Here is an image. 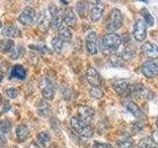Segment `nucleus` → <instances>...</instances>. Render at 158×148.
<instances>
[{
    "instance_id": "9b49d317",
    "label": "nucleus",
    "mask_w": 158,
    "mask_h": 148,
    "mask_svg": "<svg viewBox=\"0 0 158 148\" xmlns=\"http://www.w3.org/2000/svg\"><path fill=\"white\" fill-rule=\"evenodd\" d=\"M48 10H49V14H51V17H52V20H51V27L53 30L60 29L62 27L61 26L62 18L60 16V14H59L58 9L52 5V6H49Z\"/></svg>"
},
{
    "instance_id": "f3484780",
    "label": "nucleus",
    "mask_w": 158,
    "mask_h": 148,
    "mask_svg": "<svg viewBox=\"0 0 158 148\" xmlns=\"http://www.w3.org/2000/svg\"><path fill=\"white\" fill-rule=\"evenodd\" d=\"M130 83L127 79H118L113 82V88L118 94H123L127 92Z\"/></svg>"
},
{
    "instance_id": "ea45409f",
    "label": "nucleus",
    "mask_w": 158,
    "mask_h": 148,
    "mask_svg": "<svg viewBox=\"0 0 158 148\" xmlns=\"http://www.w3.org/2000/svg\"><path fill=\"white\" fill-rule=\"evenodd\" d=\"M2 79H3V75H0V82L2 81Z\"/></svg>"
},
{
    "instance_id": "1a4fd4ad",
    "label": "nucleus",
    "mask_w": 158,
    "mask_h": 148,
    "mask_svg": "<svg viewBox=\"0 0 158 148\" xmlns=\"http://www.w3.org/2000/svg\"><path fill=\"white\" fill-rule=\"evenodd\" d=\"M78 113L79 117L86 123H90L95 117V111L88 106H80L78 108Z\"/></svg>"
},
{
    "instance_id": "f257e3e1",
    "label": "nucleus",
    "mask_w": 158,
    "mask_h": 148,
    "mask_svg": "<svg viewBox=\"0 0 158 148\" xmlns=\"http://www.w3.org/2000/svg\"><path fill=\"white\" fill-rule=\"evenodd\" d=\"M71 127L79 135L85 138H90L94 135V130L89 123L84 122L80 117H73L70 120Z\"/></svg>"
},
{
    "instance_id": "b1692460",
    "label": "nucleus",
    "mask_w": 158,
    "mask_h": 148,
    "mask_svg": "<svg viewBox=\"0 0 158 148\" xmlns=\"http://www.w3.org/2000/svg\"><path fill=\"white\" fill-rule=\"evenodd\" d=\"M38 140L41 143V145L46 147L48 145L49 141H51V135H49V133L47 131H42L38 134Z\"/></svg>"
},
{
    "instance_id": "a19ab883",
    "label": "nucleus",
    "mask_w": 158,
    "mask_h": 148,
    "mask_svg": "<svg viewBox=\"0 0 158 148\" xmlns=\"http://www.w3.org/2000/svg\"><path fill=\"white\" fill-rule=\"evenodd\" d=\"M2 28V22H1V20H0V29Z\"/></svg>"
},
{
    "instance_id": "9d476101",
    "label": "nucleus",
    "mask_w": 158,
    "mask_h": 148,
    "mask_svg": "<svg viewBox=\"0 0 158 148\" xmlns=\"http://www.w3.org/2000/svg\"><path fill=\"white\" fill-rule=\"evenodd\" d=\"M86 48L91 56H95L98 53V43H97V34L91 32L86 38Z\"/></svg>"
},
{
    "instance_id": "4c0bfd02",
    "label": "nucleus",
    "mask_w": 158,
    "mask_h": 148,
    "mask_svg": "<svg viewBox=\"0 0 158 148\" xmlns=\"http://www.w3.org/2000/svg\"><path fill=\"white\" fill-rule=\"evenodd\" d=\"M60 1H61L62 3H64V4H68L69 2L71 1V0H60Z\"/></svg>"
},
{
    "instance_id": "7c9ffc66",
    "label": "nucleus",
    "mask_w": 158,
    "mask_h": 148,
    "mask_svg": "<svg viewBox=\"0 0 158 148\" xmlns=\"http://www.w3.org/2000/svg\"><path fill=\"white\" fill-rule=\"evenodd\" d=\"M90 95L95 99H101L104 96V93L99 87H92L90 89Z\"/></svg>"
},
{
    "instance_id": "aec40b11",
    "label": "nucleus",
    "mask_w": 158,
    "mask_h": 148,
    "mask_svg": "<svg viewBox=\"0 0 158 148\" xmlns=\"http://www.w3.org/2000/svg\"><path fill=\"white\" fill-rule=\"evenodd\" d=\"M14 47V42L12 39H4L0 41V51L2 53H9Z\"/></svg>"
},
{
    "instance_id": "6e6552de",
    "label": "nucleus",
    "mask_w": 158,
    "mask_h": 148,
    "mask_svg": "<svg viewBox=\"0 0 158 148\" xmlns=\"http://www.w3.org/2000/svg\"><path fill=\"white\" fill-rule=\"evenodd\" d=\"M86 79L92 87H99L101 85L102 77L96 69L93 67H88L86 71Z\"/></svg>"
},
{
    "instance_id": "cd10ccee",
    "label": "nucleus",
    "mask_w": 158,
    "mask_h": 148,
    "mask_svg": "<svg viewBox=\"0 0 158 148\" xmlns=\"http://www.w3.org/2000/svg\"><path fill=\"white\" fill-rule=\"evenodd\" d=\"M141 15L144 18V22L147 26H152L154 24V20H153V17L151 16V14L147 11L146 9H142L141 10Z\"/></svg>"
},
{
    "instance_id": "20e7f679",
    "label": "nucleus",
    "mask_w": 158,
    "mask_h": 148,
    "mask_svg": "<svg viewBox=\"0 0 158 148\" xmlns=\"http://www.w3.org/2000/svg\"><path fill=\"white\" fill-rule=\"evenodd\" d=\"M133 38L137 42H143L146 38V24L141 19H137L133 24Z\"/></svg>"
},
{
    "instance_id": "423d86ee",
    "label": "nucleus",
    "mask_w": 158,
    "mask_h": 148,
    "mask_svg": "<svg viewBox=\"0 0 158 148\" xmlns=\"http://www.w3.org/2000/svg\"><path fill=\"white\" fill-rule=\"evenodd\" d=\"M36 18H37L36 11H35L33 8L27 7V8H25L21 12V14L19 15L18 21L23 25L30 26V25H32L35 22Z\"/></svg>"
},
{
    "instance_id": "6ab92c4d",
    "label": "nucleus",
    "mask_w": 158,
    "mask_h": 148,
    "mask_svg": "<svg viewBox=\"0 0 158 148\" xmlns=\"http://www.w3.org/2000/svg\"><path fill=\"white\" fill-rule=\"evenodd\" d=\"M29 134H30L29 128L26 125H20L17 126V128H16V136H17L18 141H20V142L25 141L29 137Z\"/></svg>"
},
{
    "instance_id": "c03bdc74",
    "label": "nucleus",
    "mask_w": 158,
    "mask_h": 148,
    "mask_svg": "<svg viewBox=\"0 0 158 148\" xmlns=\"http://www.w3.org/2000/svg\"><path fill=\"white\" fill-rule=\"evenodd\" d=\"M112 1H120V0H112Z\"/></svg>"
},
{
    "instance_id": "4be33fe9",
    "label": "nucleus",
    "mask_w": 158,
    "mask_h": 148,
    "mask_svg": "<svg viewBox=\"0 0 158 148\" xmlns=\"http://www.w3.org/2000/svg\"><path fill=\"white\" fill-rule=\"evenodd\" d=\"M58 37L63 42H70L72 39V33L67 27H61L58 31Z\"/></svg>"
},
{
    "instance_id": "c85d7f7f",
    "label": "nucleus",
    "mask_w": 158,
    "mask_h": 148,
    "mask_svg": "<svg viewBox=\"0 0 158 148\" xmlns=\"http://www.w3.org/2000/svg\"><path fill=\"white\" fill-rule=\"evenodd\" d=\"M118 148H133V142L130 138H123L118 142Z\"/></svg>"
},
{
    "instance_id": "5701e85b",
    "label": "nucleus",
    "mask_w": 158,
    "mask_h": 148,
    "mask_svg": "<svg viewBox=\"0 0 158 148\" xmlns=\"http://www.w3.org/2000/svg\"><path fill=\"white\" fill-rule=\"evenodd\" d=\"M137 148H158V146L153 142L151 137H146L140 140L137 145Z\"/></svg>"
},
{
    "instance_id": "f8f14e48",
    "label": "nucleus",
    "mask_w": 158,
    "mask_h": 148,
    "mask_svg": "<svg viewBox=\"0 0 158 148\" xmlns=\"http://www.w3.org/2000/svg\"><path fill=\"white\" fill-rule=\"evenodd\" d=\"M104 11H105V5L102 2H98L94 4V6L91 9L90 12V18L93 22H98L103 17Z\"/></svg>"
},
{
    "instance_id": "7ed1b4c3",
    "label": "nucleus",
    "mask_w": 158,
    "mask_h": 148,
    "mask_svg": "<svg viewBox=\"0 0 158 148\" xmlns=\"http://www.w3.org/2000/svg\"><path fill=\"white\" fill-rule=\"evenodd\" d=\"M121 43V36H118V35L115 33H108L103 37V47L111 52L117 51L118 47H120Z\"/></svg>"
},
{
    "instance_id": "58836bf2",
    "label": "nucleus",
    "mask_w": 158,
    "mask_h": 148,
    "mask_svg": "<svg viewBox=\"0 0 158 148\" xmlns=\"http://www.w3.org/2000/svg\"><path fill=\"white\" fill-rule=\"evenodd\" d=\"M1 103H2V96L0 95V105H1Z\"/></svg>"
},
{
    "instance_id": "0eeeda50",
    "label": "nucleus",
    "mask_w": 158,
    "mask_h": 148,
    "mask_svg": "<svg viewBox=\"0 0 158 148\" xmlns=\"http://www.w3.org/2000/svg\"><path fill=\"white\" fill-rule=\"evenodd\" d=\"M42 95L46 100H52L54 96V88L52 81L48 78H44L41 83Z\"/></svg>"
},
{
    "instance_id": "c756f323",
    "label": "nucleus",
    "mask_w": 158,
    "mask_h": 148,
    "mask_svg": "<svg viewBox=\"0 0 158 148\" xmlns=\"http://www.w3.org/2000/svg\"><path fill=\"white\" fill-rule=\"evenodd\" d=\"M110 63L111 65L115 66V67H123L125 66V63H123V60L118 56H112L110 58Z\"/></svg>"
},
{
    "instance_id": "c9c22d12",
    "label": "nucleus",
    "mask_w": 158,
    "mask_h": 148,
    "mask_svg": "<svg viewBox=\"0 0 158 148\" xmlns=\"http://www.w3.org/2000/svg\"><path fill=\"white\" fill-rule=\"evenodd\" d=\"M4 69V65H3V60L1 58H0V75H3L2 74V71Z\"/></svg>"
},
{
    "instance_id": "e433bc0d",
    "label": "nucleus",
    "mask_w": 158,
    "mask_h": 148,
    "mask_svg": "<svg viewBox=\"0 0 158 148\" xmlns=\"http://www.w3.org/2000/svg\"><path fill=\"white\" fill-rule=\"evenodd\" d=\"M29 148H41V147H40L37 143H32V144L29 146Z\"/></svg>"
},
{
    "instance_id": "f704fd0d",
    "label": "nucleus",
    "mask_w": 158,
    "mask_h": 148,
    "mask_svg": "<svg viewBox=\"0 0 158 148\" xmlns=\"http://www.w3.org/2000/svg\"><path fill=\"white\" fill-rule=\"evenodd\" d=\"M6 143V137L4 136V134L1 132L0 133V145H3Z\"/></svg>"
},
{
    "instance_id": "2f4dec72",
    "label": "nucleus",
    "mask_w": 158,
    "mask_h": 148,
    "mask_svg": "<svg viewBox=\"0 0 158 148\" xmlns=\"http://www.w3.org/2000/svg\"><path fill=\"white\" fill-rule=\"evenodd\" d=\"M76 8H77V12H78V14L84 15V14H85V11H86L87 6H86V4H85V2H84V1H80V2H78V3H77Z\"/></svg>"
},
{
    "instance_id": "ddd939ff",
    "label": "nucleus",
    "mask_w": 158,
    "mask_h": 148,
    "mask_svg": "<svg viewBox=\"0 0 158 148\" xmlns=\"http://www.w3.org/2000/svg\"><path fill=\"white\" fill-rule=\"evenodd\" d=\"M62 20H63V22L69 27L75 26L77 23V17H76V14L74 13L73 9L66 8L64 10V12L62 14Z\"/></svg>"
},
{
    "instance_id": "39448f33",
    "label": "nucleus",
    "mask_w": 158,
    "mask_h": 148,
    "mask_svg": "<svg viewBox=\"0 0 158 148\" xmlns=\"http://www.w3.org/2000/svg\"><path fill=\"white\" fill-rule=\"evenodd\" d=\"M142 74L147 78H155L158 76V62L154 60H147L141 66Z\"/></svg>"
},
{
    "instance_id": "72a5a7b5",
    "label": "nucleus",
    "mask_w": 158,
    "mask_h": 148,
    "mask_svg": "<svg viewBox=\"0 0 158 148\" xmlns=\"http://www.w3.org/2000/svg\"><path fill=\"white\" fill-rule=\"evenodd\" d=\"M151 138H152L153 142H154L155 144L158 146V130H155V131H153V132H152Z\"/></svg>"
},
{
    "instance_id": "4468645a",
    "label": "nucleus",
    "mask_w": 158,
    "mask_h": 148,
    "mask_svg": "<svg viewBox=\"0 0 158 148\" xmlns=\"http://www.w3.org/2000/svg\"><path fill=\"white\" fill-rule=\"evenodd\" d=\"M142 51L146 54V56L149 58H158V47L155 46L154 43H152L150 42H146L142 46Z\"/></svg>"
},
{
    "instance_id": "a878e982",
    "label": "nucleus",
    "mask_w": 158,
    "mask_h": 148,
    "mask_svg": "<svg viewBox=\"0 0 158 148\" xmlns=\"http://www.w3.org/2000/svg\"><path fill=\"white\" fill-rule=\"evenodd\" d=\"M11 122L8 120H2L0 121V131H1L3 134H9L11 132Z\"/></svg>"
},
{
    "instance_id": "79ce46f5",
    "label": "nucleus",
    "mask_w": 158,
    "mask_h": 148,
    "mask_svg": "<svg viewBox=\"0 0 158 148\" xmlns=\"http://www.w3.org/2000/svg\"><path fill=\"white\" fill-rule=\"evenodd\" d=\"M156 125H157V127H158V118L156 120Z\"/></svg>"
},
{
    "instance_id": "393cba45",
    "label": "nucleus",
    "mask_w": 158,
    "mask_h": 148,
    "mask_svg": "<svg viewBox=\"0 0 158 148\" xmlns=\"http://www.w3.org/2000/svg\"><path fill=\"white\" fill-rule=\"evenodd\" d=\"M63 41L59 38V37H54L52 41V47L54 49V51L57 52V53H60L62 51V48H63Z\"/></svg>"
},
{
    "instance_id": "dca6fc26",
    "label": "nucleus",
    "mask_w": 158,
    "mask_h": 148,
    "mask_svg": "<svg viewBox=\"0 0 158 148\" xmlns=\"http://www.w3.org/2000/svg\"><path fill=\"white\" fill-rule=\"evenodd\" d=\"M2 35L6 38H18L21 37V31L18 27L9 25V26L4 27L2 30Z\"/></svg>"
},
{
    "instance_id": "37998d69",
    "label": "nucleus",
    "mask_w": 158,
    "mask_h": 148,
    "mask_svg": "<svg viewBox=\"0 0 158 148\" xmlns=\"http://www.w3.org/2000/svg\"><path fill=\"white\" fill-rule=\"evenodd\" d=\"M140 1H143V2H147V0H140Z\"/></svg>"
},
{
    "instance_id": "a211bd4d",
    "label": "nucleus",
    "mask_w": 158,
    "mask_h": 148,
    "mask_svg": "<svg viewBox=\"0 0 158 148\" xmlns=\"http://www.w3.org/2000/svg\"><path fill=\"white\" fill-rule=\"evenodd\" d=\"M38 113L43 117H48L52 115V108L51 105L47 101H42L38 106Z\"/></svg>"
},
{
    "instance_id": "473e14b6",
    "label": "nucleus",
    "mask_w": 158,
    "mask_h": 148,
    "mask_svg": "<svg viewBox=\"0 0 158 148\" xmlns=\"http://www.w3.org/2000/svg\"><path fill=\"white\" fill-rule=\"evenodd\" d=\"M6 95L9 98L15 99L18 96V90H16L15 88H9V89H7V91H6Z\"/></svg>"
},
{
    "instance_id": "f03ea898",
    "label": "nucleus",
    "mask_w": 158,
    "mask_h": 148,
    "mask_svg": "<svg viewBox=\"0 0 158 148\" xmlns=\"http://www.w3.org/2000/svg\"><path fill=\"white\" fill-rule=\"evenodd\" d=\"M123 14L118 9H113L110 12L107 23V30L110 33H114L123 26Z\"/></svg>"
},
{
    "instance_id": "412c9836",
    "label": "nucleus",
    "mask_w": 158,
    "mask_h": 148,
    "mask_svg": "<svg viewBox=\"0 0 158 148\" xmlns=\"http://www.w3.org/2000/svg\"><path fill=\"white\" fill-rule=\"evenodd\" d=\"M127 111L130 112L135 117H136V118H142L143 117L142 111L140 110L139 108H138V106L136 105V104H135L133 102L128 103L127 105Z\"/></svg>"
},
{
    "instance_id": "bb28decb",
    "label": "nucleus",
    "mask_w": 158,
    "mask_h": 148,
    "mask_svg": "<svg viewBox=\"0 0 158 148\" xmlns=\"http://www.w3.org/2000/svg\"><path fill=\"white\" fill-rule=\"evenodd\" d=\"M23 53H24V48L22 47H16L9 52V56L12 59H18Z\"/></svg>"
},
{
    "instance_id": "2eb2a0df",
    "label": "nucleus",
    "mask_w": 158,
    "mask_h": 148,
    "mask_svg": "<svg viewBox=\"0 0 158 148\" xmlns=\"http://www.w3.org/2000/svg\"><path fill=\"white\" fill-rule=\"evenodd\" d=\"M27 76V72L22 65H15L12 67L11 72H10V77L14 79H19V80H24Z\"/></svg>"
}]
</instances>
